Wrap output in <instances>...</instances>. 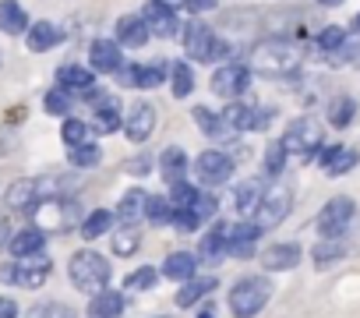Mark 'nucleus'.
Returning a JSON list of instances; mask_svg holds the SVG:
<instances>
[{"instance_id":"nucleus-1","label":"nucleus","mask_w":360,"mask_h":318,"mask_svg":"<svg viewBox=\"0 0 360 318\" xmlns=\"http://www.w3.org/2000/svg\"><path fill=\"white\" fill-rule=\"evenodd\" d=\"M300 64H304V46L293 39H265L251 50V61H248V68L265 75V78L293 75Z\"/></svg>"},{"instance_id":"nucleus-2","label":"nucleus","mask_w":360,"mask_h":318,"mask_svg":"<svg viewBox=\"0 0 360 318\" xmlns=\"http://www.w3.org/2000/svg\"><path fill=\"white\" fill-rule=\"evenodd\" d=\"M68 272H71V283L82 290V293H103V290H110V262L99 255V251H92V248H85V251H75L71 255V262H68Z\"/></svg>"},{"instance_id":"nucleus-3","label":"nucleus","mask_w":360,"mask_h":318,"mask_svg":"<svg viewBox=\"0 0 360 318\" xmlns=\"http://www.w3.org/2000/svg\"><path fill=\"white\" fill-rule=\"evenodd\" d=\"M272 300V283L265 276H244L230 286V311L233 318H255Z\"/></svg>"},{"instance_id":"nucleus-4","label":"nucleus","mask_w":360,"mask_h":318,"mask_svg":"<svg viewBox=\"0 0 360 318\" xmlns=\"http://www.w3.org/2000/svg\"><path fill=\"white\" fill-rule=\"evenodd\" d=\"M279 141H283L286 155H304V159H311V155L321 152L325 131H321V124H318L314 117H300V120H293V124L283 131Z\"/></svg>"},{"instance_id":"nucleus-5","label":"nucleus","mask_w":360,"mask_h":318,"mask_svg":"<svg viewBox=\"0 0 360 318\" xmlns=\"http://www.w3.org/2000/svg\"><path fill=\"white\" fill-rule=\"evenodd\" d=\"M184 53H188V61L205 64V61H219V57L226 53V43H223L205 22L195 18V22L184 29Z\"/></svg>"},{"instance_id":"nucleus-6","label":"nucleus","mask_w":360,"mask_h":318,"mask_svg":"<svg viewBox=\"0 0 360 318\" xmlns=\"http://www.w3.org/2000/svg\"><path fill=\"white\" fill-rule=\"evenodd\" d=\"M290 209H293V188L290 184H272V188H265V198H262V205H258L251 223L265 234V230L279 227L290 216Z\"/></svg>"},{"instance_id":"nucleus-7","label":"nucleus","mask_w":360,"mask_h":318,"mask_svg":"<svg viewBox=\"0 0 360 318\" xmlns=\"http://www.w3.org/2000/svg\"><path fill=\"white\" fill-rule=\"evenodd\" d=\"M353 216H356V205H353V198H346V195H335V198H328V202L321 205V212H318L314 227H318V234H321L325 241H332V237H342V234L349 230Z\"/></svg>"},{"instance_id":"nucleus-8","label":"nucleus","mask_w":360,"mask_h":318,"mask_svg":"<svg viewBox=\"0 0 360 318\" xmlns=\"http://www.w3.org/2000/svg\"><path fill=\"white\" fill-rule=\"evenodd\" d=\"M0 279L11 283V286L36 290V286H43L50 279V258L32 255V258H22V262H11V265H0Z\"/></svg>"},{"instance_id":"nucleus-9","label":"nucleus","mask_w":360,"mask_h":318,"mask_svg":"<svg viewBox=\"0 0 360 318\" xmlns=\"http://www.w3.org/2000/svg\"><path fill=\"white\" fill-rule=\"evenodd\" d=\"M78 223V205L71 198H43L36 202V230H71Z\"/></svg>"},{"instance_id":"nucleus-10","label":"nucleus","mask_w":360,"mask_h":318,"mask_svg":"<svg viewBox=\"0 0 360 318\" xmlns=\"http://www.w3.org/2000/svg\"><path fill=\"white\" fill-rule=\"evenodd\" d=\"M191 170L198 174L202 184L216 188V184H226L233 177V159L219 148H209V152H198V159H191Z\"/></svg>"},{"instance_id":"nucleus-11","label":"nucleus","mask_w":360,"mask_h":318,"mask_svg":"<svg viewBox=\"0 0 360 318\" xmlns=\"http://www.w3.org/2000/svg\"><path fill=\"white\" fill-rule=\"evenodd\" d=\"M248 85H251V68H248V64H237V61L219 64L216 75H212V92L223 96V99H237V96H244Z\"/></svg>"},{"instance_id":"nucleus-12","label":"nucleus","mask_w":360,"mask_h":318,"mask_svg":"<svg viewBox=\"0 0 360 318\" xmlns=\"http://www.w3.org/2000/svg\"><path fill=\"white\" fill-rule=\"evenodd\" d=\"M258 237H262V230H258L251 220L233 223V227L226 230V255H230V258H251L255 248H258Z\"/></svg>"},{"instance_id":"nucleus-13","label":"nucleus","mask_w":360,"mask_h":318,"mask_svg":"<svg viewBox=\"0 0 360 318\" xmlns=\"http://www.w3.org/2000/svg\"><path fill=\"white\" fill-rule=\"evenodd\" d=\"M141 22H145L148 36H159V39H173V36L180 32V18H176V11H173V8L155 4V0L141 11Z\"/></svg>"},{"instance_id":"nucleus-14","label":"nucleus","mask_w":360,"mask_h":318,"mask_svg":"<svg viewBox=\"0 0 360 318\" xmlns=\"http://www.w3.org/2000/svg\"><path fill=\"white\" fill-rule=\"evenodd\" d=\"M216 209H219V202H216L212 195H202L191 209H184V212H173V227H176V230H184V234H191V230H198V227L212 223Z\"/></svg>"},{"instance_id":"nucleus-15","label":"nucleus","mask_w":360,"mask_h":318,"mask_svg":"<svg viewBox=\"0 0 360 318\" xmlns=\"http://www.w3.org/2000/svg\"><path fill=\"white\" fill-rule=\"evenodd\" d=\"M166 68H159V64H131V68H120L117 71V78H120V85H131V89H159L162 82H166Z\"/></svg>"},{"instance_id":"nucleus-16","label":"nucleus","mask_w":360,"mask_h":318,"mask_svg":"<svg viewBox=\"0 0 360 318\" xmlns=\"http://www.w3.org/2000/svg\"><path fill=\"white\" fill-rule=\"evenodd\" d=\"M124 131L131 141H148L155 131V106L152 103H134L124 117Z\"/></svg>"},{"instance_id":"nucleus-17","label":"nucleus","mask_w":360,"mask_h":318,"mask_svg":"<svg viewBox=\"0 0 360 318\" xmlns=\"http://www.w3.org/2000/svg\"><path fill=\"white\" fill-rule=\"evenodd\" d=\"M318 163H321V170H325L328 177H342V174H349V170L360 163V155H356V148L328 145V148H321V152H318Z\"/></svg>"},{"instance_id":"nucleus-18","label":"nucleus","mask_w":360,"mask_h":318,"mask_svg":"<svg viewBox=\"0 0 360 318\" xmlns=\"http://www.w3.org/2000/svg\"><path fill=\"white\" fill-rule=\"evenodd\" d=\"M89 68L92 71H103V75H117L124 68V53L113 39H96L89 46Z\"/></svg>"},{"instance_id":"nucleus-19","label":"nucleus","mask_w":360,"mask_h":318,"mask_svg":"<svg viewBox=\"0 0 360 318\" xmlns=\"http://www.w3.org/2000/svg\"><path fill=\"white\" fill-rule=\"evenodd\" d=\"M262 198H265V184H262V181H244V184H237V188L230 191V209L248 220V216L258 212Z\"/></svg>"},{"instance_id":"nucleus-20","label":"nucleus","mask_w":360,"mask_h":318,"mask_svg":"<svg viewBox=\"0 0 360 318\" xmlns=\"http://www.w3.org/2000/svg\"><path fill=\"white\" fill-rule=\"evenodd\" d=\"M297 262H300V244H293V241H283V244H272V248L262 251L265 272H286V269H293Z\"/></svg>"},{"instance_id":"nucleus-21","label":"nucleus","mask_w":360,"mask_h":318,"mask_svg":"<svg viewBox=\"0 0 360 318\" xmlns=\"http://www.w3.org/2000/svg\"><path fill=\"white\" fill-rule=\"evenodd\" d=\"M57 85H60L64 92H78V96H85V92H92V89H96V75H92V68L64 64V68L57 71Z\"/></svg>"},{"instance_id":"nucleus-22","label":"nucleus","mask_w":360,"mask_h":318,"mask_svg":"<svg viewBox=\"0 0 360 318\" xmlns=\"http://www.w3.org/2000/svg\"><path fill=\"white\" fill-rule=\"evenodd\" d=\"M188 167H191V159H188L184 148H176V145L162 148L159 170H162V181H166V184H180V181H184V174H188Z\"/></svg>"},{"instance_id":"nucleus-23","label":"nucleus","mask_w":360,"mask_h":318,"mask_svg":"<svg viewBox=\"0 0 360 318\" xmlns=\"http://www.w3.org/2000/svg\"><path fill=\"white\" fill-rule=\"evenodd\" d=\"M159 272H162L166 279L188 283L191 276H198V258H195L191 251H173V255H166V262H162Z\"/></svg>"},{"instance_id":"nucleus-24","label":"nucleus","mask_w":360,"mask_h":318,"mask_svg":"<svg viewBox=\"0 0 360 318\" xmlns=\"http://www.w3.org/2000/svg\"><path fill=\"white\" fill-rule=\"evenodd\" d=\"M226 134H240V131H255V106L248 103H226V110L219 113Z\"/></svg>"},{"instance_id":"nucleus-25","label":"nucleus","mask_w":360,"mask_h":318,"mask_svg":"<svg viewBox=\"0 0 360 318\" xmlns=\"http://www.w3.org/2000/svg\"><path fill=\"white\" fill-rule=\"evenodd\" d=\"M43 244H46V237H43V230H36V227H25V230H18L15 237H11V244H8V251L22 262V258H32V255H43Z\"/></svg>"},{"instance_id":"nucleus-26","label":"nucleus","mask_w":360,"mask_h":318,"mask_svg":"<svg viewBox=\"0 0 360 318\" xmlns=\"http://www.w3.org/2000/svg\"><path fill=\"white\" fill-rule=\"evenodd\" d=\"M0 32H8V36L29 32V15L18 0H0Z\"/></svg>"},{"instance_id":"nucleus-27","label":"nucleus","mask_w":360,"mask_h":318,"mask_svg":"<svg viewBox=\"0 0 360 318\" xmlns=\"http://www.w3.org/2000/svg\"><path fill=\"white\" fill-rule=\"evenodd\" d=\"M148 43V29L141 22V15H124L117 22V46H145Z\"/></svg>"},{"instance_id":"nucleus-28","label":"nucleus","mask_w":360,"mask_h":318,"mask_svg":"<svg viewBox=\"0 0 360 318\" xmlns=\"http://www.w3.org/2000/svg\"><path fill=\"white\" fill-rule=\"evenodd\" d=\"M57 39H60V32H57L53 22H32L29 32H25V46H29L32 53H46V50H53Z\"/></svg>"},{"instance_id":"nucleus-29","label":"nucleus","mask_w":360,"mask_h":318,"mask_svg":"<svg viewBox=\"0 0 360 318\" xmlns=\"http://www.w3.org/2000/svg\"><path fill=\"white\" fill-rule=\"evenodd\" d=\"M212 290H216V276H191L184 286L176 290V307H191Z\"/></svg>"},{"instance_id":"nucleus-30","label":"nucleus","mask_w":360,"mask_h":318,"mask_svg":"<svg viewBox=\"0 0 360 318\" xmlns=\"http://www.w3.org/2000/svg\"><path fill=\"white\" fill-rule=\"evenodd\" d=\"M124 314V293L103 290L89 300V318H120Z\"/></svg>"},{"instance_id":"nucleus-31","label":"nucleus","mask_w":360,"mask_h":318,"mask_svg":"<svg viewBox=\"0 0 360 318\" xmlns=\"http://www.w3.org/2000/svg\"><path fill=\"white\" fill-rule=\"evenodd\" d=\"M110 248H113L117 258H131V255L141 248V227H138V223H124V227H117Z\"/></svg>"},{"instance_id":"nucleus-32","label":"nucleus","mask_w":360,"mask_h":318,"mask_svg":"<svg viewBox=\"0 0 360 318\" xmlns=\"http://www.w3.org/2000/svg\"><path fill=\"white\" fill-rule=\"evenodd\" d=\"M226 223H216L205 237H202V248H198V262H219L226 255Z\"/></svg>"},{"instance_id":"nucleus-33","label":"nucleus","mask_w":360,"mask_h":318,"mask_svg":"<svg viewBox=\"0 0 360 318\" xmlns=\"http://www.w3.org/2000/svg\"><path fill=\"white\" fill-rule=\"evenodd\" d=\"M36 202H39V184L36 181H18V184H11L8 188V209H36Z\"/></svg>"},{"instance_id":"nucleus-34","label":"nucleus","mask_w":360,"mask_h":318,"mask_svg":"<svg viewBox=\"0 0 360 318\" xmlns=\"http://www.w3.org/2000/svg\"><path fill=\"white\" fill-rule=\"evenodd\" d=\"M169 92L176 99H188L195 92V75H191V68L184 61H173L169 64Z\"/></svg>"},{"instance_id":"nucleus-35","label":"nucleus","mask_w":360,"mask_h":318,"mask_svg":"<svg viewBox=\"0 0 360 318\" xmlns=\"http://www.w3.org/2000/svg\"><path fill=\"white\" fill-rule=\"evenodd\" d=\"M145 202H148V195H145L141 188H131V191H124V198L117 202V220H124V223H134L138 216H145Z\"/></svg>"},{"instance_id":"nucleus-36","label":"nucleus","mask_w":360,"mask_h":318,"mask_svg":"<svg viewBox=\"0 0 360 318\" xmlns=\"http://www.w3.org/2000/svg\"><path fill=\"white\" fill-rule=\"evenodd\" d=\"M110 230H113V212L110 209H96V212H89L82 220V237L85 241H96V237H103Z\"/></svg>"},{"instance_id":"nucleus-37","label":"nucleus","mask_w":360,"mask_h":318,"mask_svg":"<svg viewBox=\"0 0 360 318\" xmlns=\"http://www.w3.org/2000/svg\"><path fill=\"white\" fill-rule=\"evenodd\" d=\"M202 198V191L195 188V184H188V181H180V184H169V209L173 212H184V209H191L195 202Z\"/></svg>"},{"instance_id":"nucleus-38","label":"nucleus","mask_w":360,"mask_h":318,"mask_svg":"<svg viewBox=\"0 0 360 318\" xmlns=\"http://www.w3.org/2000/svg\"><path fill=\"white\" fill-rule=\"evenodd\" d=\"M353 117H356V103L349 96H339V99L328 103V124L332 127H349Z\"/></svg>"},{"instance_id":"nucleus-39","label":"nucleus","mask_w":360,"mask_h":318,"mask_svg":"<svg viewBox=\"0 0 360 318\" xmlns=\"http://www.w3.org/2000/svg\"><path fill=\"white\" fill-rule=\"evenodd\" d=\"M191 117H195V124L202 127V134H209V138H230L226 127H223V120H219V113H212L209 106H195Z\"/></svg>"},{"instance_id":"nucleus-40","label":"nucleus","mask_w":360,"mask_h":318,"mask_svg":"<svg viewBox=\"0 0 360 318\" xmlns=\"http://www.w3.org/2000/svg\"><path fill=\"white\" fill-rule=\"evenodd\" d=\"M145 216H148L152 227H166V223H173V209H169V202H166L162 195H148V202H145Z\"/></svg>"},{"instance_id":"nucleus-41","label":"nucleus","mask_w":360,"mask_h":318,"mask_svg":"<svg viewBox=\"0 0 360 318\" xmlns=\"http://www.w3.org/2000/svg\"><path fill=\"white\" fill-rule=\"evenodd\" d=\"M342 255H346V241H342V237L321 241V244H314V251H311L314 265H328V262H335V258H342Z\"/></svg>"},{"instance_id":"nucleus-42","label":"nucleus","mask_w":360,"mask_h":318,"mask_svg":"<svg viewBox=\"0 0 360 318\" xmlns=\"http://www.w3.org/2000/svg\"><path fill=\"white\" fill-rule=\"evenodd\" d=\"M71 163L78 167V170H92V167H99V159H103V152H99V145L96 141H85V145H78V148H71Z\"/></svg>"},{"instance_id":"nucleus-43","label":"nucleus","mask_w":360,"mask_h":318,"mask_svg":"<svg viewBox=\"0 0 360 318\" xmlns=\"http://www.w3.org/2000/svg\"><path fill=\"white\" fill-rule=\"evenodd\" d=\"M89 134H92V127H89L85 120H75V117H68V120H64V127H60V138H64L71 148L85 145V141H89Z\"/></svg>"},{"instance_id":"nucleus-44","label":"nucleus","mask_w":360,"mask_h":318,"mask_svg":"<svg viewBox=\"0 0 360 318\" xmlns=\"http://www.w3.org/2000/svg\"><path fill=\"white\" fill-rule=\"evenodd\" d=\"M155 279H159V269H152V265H141V269H134L131 276H127V290L131 293H145V290H152L155 286Z\"/></svg>"},{"instance_id":"nucleus-45","label":"nucleus","mask_w":360,"mask_h":318,"mask_svg":"<svg viewBox=\"0 0 360 318\" xmlns=\"http://www.w3.org/2000/svg\"><path fill=\"white\" fill-rule=\"evenodd\" d=\"M283 167H286V148H283V141H269V148H265V174H269V177H279Z\"/></svg>"},{"instance_id":"nucleus-46","label":"nucleus","mask_w":360,"mask_h":318,"mask_svg":"<svg viewBox=\"0 0 360 318\" xmlns=\"http://www.w3.org/2000/svg\"><path fill=\"white\" fill-rule=\"evenodd\" d=\"M342 43H346V32L339 25H328V29L318 32V50H325V53H339Z\"/></svg>"},{"instance_id":"nucleus-47","label":"nucleus","mask_w":360,"mask_h":318,"mask_svg":"<svg viewBox=\"0 0 360 318\" xmlns=\"http://www.w3.org/2000/svg\"><path fill=\"white\" fill-rule=\"evenodd\" d=\"M43 103H46V113H60V117H68V110L75 106V99H71L64 89H50Z\"/></svg>"},{"instance_id":"nucleus-48","label":"nucleus","mask_w":360,"mask_h":318,"mask_svg":"<svg viewBox=\"0 0 360 318\" xmlns=\"http://www.w3.org/2000/svg\"><path fill=\"white\" fill-rule=\"evenodd\" d=\"M124 170H127V174H134V177H138V174L145 177V174L152 170V159H148V155H138V159H134V163H127Z\"/></svg>"},{"instance_id":"nucleus-49","label":"nucleus","mask_w":360,"mask_h":318,"mask_svg":"<svg viewBox=\"0 0 360 318\" xmlns=\"http://www.w3.org/2000/svg\"><path fill=\"white\" fill-rule=\"evenodd\" d=\"M11 237H15V234H11V220H8L4 212H0V248H8V244H11Z\"/></svg>"},{"instance_id":"nucleus-50","label":"nucleus","mask_w":360,"mask_h":318,"mask_svg":"<svg viewBox=\"0 0 360 318\" xmlns=\"http://www.w3.org/2000/svg\"><path fill=\"white\" fill-rule=\"evenodd\" d=\"M0 318H18V304L11 297H0Z\"/></svg>"},{"instance_id":"nucleus-51","label":"nucleus","mask_w":360,"mask_h":318,"mask_svg":"<svg viewBox=\"0 0 360 318\" xmlns=\"http://www.w3.org/2000/svg\"><path fill=\"white\" fill-rule=\"evenodd\" d=\"M219 4V0H188V8L195 11V15H202V11H212Z\"/></svg>"},{"instance_id":"nucleus-52","label":"nucleus","mask_w":360,"mask_h":318,"mask_svg":"<svg viewBox=\"0 0 360 318\" xmlns=\"http://www.w3.org/2000/svg\"><path fill=\"white\" fill-rule=\"evenodd\" d=\"M155 4H162V8H173V11H176V8H184L188 0H155Z\"/></svg>"},{"instance_id":"nucleus-53","label":"nucleus","mask_w":360,"mask_h":318,"mask_svg":"<svg viewBox=\"0 0 360 318\" xmlns=\"http://www.w3.org/2000/svg\"><path fill=\"white\" fill-rule=\"evenodd\" d=\"M318 4H325V8H339L342 0H318Z\"/></svg>"},{"instance_id":"nucleus-54","label":"nucleus","mask_w":360,"mask_h":318,"mask_svg":"<svg viewBox=\"0 0 360 318\" xmlns=\"http://www.w3.org/2000/svg\"><path fill=\"white\" fill-rule=\"evenodd\" d=\"M198 318H216V314H212V311H202V314H198Z\"/></svg>"},{"instance_id":"nucleus-55","label":"nucleus","mask_w":360,"mask_h":318,"mask_svg":"<svg viewBox=\"0 0 360 318\" xmlns=\"http://www.w3.org/2000/svg\"><path fill=\"white\" fill-rule=\"evenodd\" d=\"M353 25H356V29H360V15H356V18H353Z\"/></svg>"}]
</instances>
